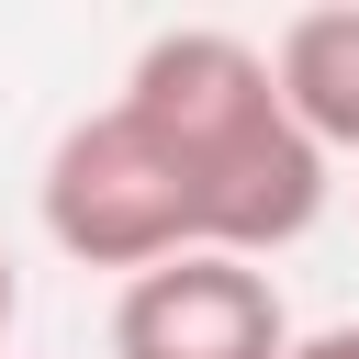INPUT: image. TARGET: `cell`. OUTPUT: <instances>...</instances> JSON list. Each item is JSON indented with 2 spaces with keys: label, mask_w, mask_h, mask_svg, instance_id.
<instances>
[{
  "label": "cell",
  "mask_w": 359,
  "mask_h": 359,
  "mask_svg": "<svg viewBox=\"0 0 359 359\" xmlns=\"http://www.w3.org/2000/svg\"><path fill=\"white\" fill-rule=\"evenodd\" d=\"M112 101L180 168L191 224H202L213 258H280L292 236H314L337 157L292 123V101L269 79V45H247L224 22H168V34L135 45V67H123Z\"/></svg>",
  "instance_id": "6da1fadb"
},
{
  "label": "cell",
  "mask_w": 359,
  "mask_h": 359,
  "mask_svg": "<svg viewBox=\"0 0 359 359\" xmlns=\"http://www.w3.org/2000/svg\"><path fill=\"white\" fill-rule=\"evenodd\" d=\"M34 202H45V236H56L79 269H123V280H135V269H168V258L202 247L180 168L157 157V135H146L123 101L79 112V123L45 146Z\"/></svg>",
  "instance_id": "7a4b0ae2"
},
{
  "label": "cell",
  "mask_w": 359,
  "mask_h": 359,
  "mask_svg": "<svg viewBox=\"0 0 359 359\" xmlns=\"http://www.w3.org/2000/svg\"><path fill=\"white\" fill-rule=\"evenodd\" d=\"M303 325L258 258H168L112 292V359H292Z\"/></svg>",
  "instance_id": "3957f363"
},
{
  "label": "cell",
  "mask_w": 359,
  "mask_h": 359,
  "mask_svg": "<svg viewBox=\"0 0 359 359\" xmlns=\"http://www.w3.org/2000/svg\"><path fill=\"white\" fill-rule=\"evenodd\" d=\"M269 79H280L292 123H303L325 157H359V0L292 11V22L269 34Z\"/></svg>",
  "instance_id": "277c9868"
},
{
  "label": "cell",
  "mask_w": 359,
  "mask_h": 359,
  "mask_svg": "<svg viewBox=\"0 0 359 359\" xmlns=\"http://www.w3.org/2000/svg\"><path fill=\"white\" fill-rule=\"evenodd\" d=\"M292 359H359V325H314V337H303Z\"/></svg>",
  "instance_id": "5b68a950"
},
{
  "label": "cell",
  "mask_w": 359,
  "mask_h": 359,
  "mask_svg": "<svg viewBox=\"0 0 359 359\" xmlns=\"http://www.w3.org/2000/svg\"><path fill=\"white\" fill-rule=\"evenodd\" d=\"M11 314H22V269H11V247H0V337H11Z\"/></svg>",
  "instance_id": "8992f818"
}]
</instances>
